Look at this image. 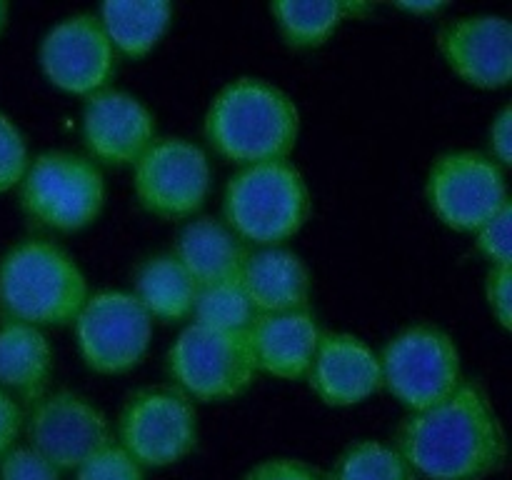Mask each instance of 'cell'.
<instances>
[{"mask_svg":"<svg viewBox=\"0 0 512 480\" xmlns=\"http://www.w3.org/2000/svg\"><path fill=\"white\" fill-rule=\"evenodd\" d=\"M395 450L423 480H483L503 465L505 433L483 390L463 383L400 425Z\"/></svg>","mask_w":512,"mask_h":480,"instance_id":"1","label":"cell"},{"mask_svg":"<svg viewBox=\"0 0 512 480\" xmlns=\"http://www.w3.org/2000/svg\"><path fill=\"white\" fill-rule=\"evenodd\" d=\"M200 285L180 265L175 255L148 258L135 273V298L145 313L163 323H180L193 318Z\"/></svg>","mask_w":512,"mask_h":480,"instance_id":"21","label":"cell"},{"mask_svg":"<svg viewBox=\"0 0 512 480\" xmlns=\"http://www.w3.org/2000/svg\"><path fill=\"white\" fill-rule=\"evenodd\" d=\"M490 150L500 168H508L512 163V108L505 105L498 115H495L493 125H490Z\"/></svg>","mask_w":512,"mask_h":480,"instance_id":"32","label":"cell"},{"mask_svg":"<svg viewBox=\"0 0 512 480\" xmlns=\"http://www.w3.org/2000/svg\"><path fill=\"white\" fill-rule=\"evenodd\" d=\"M428 203L448 228L475 233L510 203L503 168L470 150L440 155L428 175Z\"/></svg>","mask_w":512,"mask_h":480,"instance_id":"11","label":"cell"},{"mask_svg":"<svg viewBox=\"0 0 512 480\" xmlns=\"http://www.w3.org/2000/svg\"><path fill=\"white\" fill-rule=\"evenodd\" d=\"M383 385L410 413L448 400L463 380L455 340L435 325H413L395 335L380 355Z\"/></svg>","mask_w":512,"mask_h":480,"instance_id":"5","label":"cell"},{"mask_svg":"<svg viewBox=\"0 0 512 480\" xmlns=\"http://www.w3.org/2000/svg\"><path fill=\"white\" fill-rule=\"evenodd\" d=\"M20 425H23V413H20L18 403L13 400V395L0 390V458L8 450H13L15 438L20 433Z\"/></svg>","mask_w":512,"mask_h":480,"instance_id":"33","label":"cell"},{"mask_svg":"<svg viewBox=\"0 0 512 480\" xmlns=\"http://www.w3.org/2000/svg\"><path fill=\"white\" fill-rule=\"evenodd\" d=\"M8 3H3V0H0V33H3V28H5V23H8Z\"/></svg>","mask_w":512,"mask_h":480,"instance_id":"35","label":"cell"},{"mask_svg":"<svg viewBox=\"0 0 512 480\" xmlns=\"http://www.w3.org/2000/svg\"><path fill=\"white\" fill-rule=\"evenodd\" d=\"M243 480H320V475L303 460L268 458L253 465Z\"/></svg>","mask_w":512,"mask_h":480,"instance_id":"31","label":"cell"},{"mask_svg":"<svg viewBox=\"0 0 512 480\" xmlns=\"http://www.w3.org/2000/svg\"><path fill=\"white\" fill-rule=\"evenodd\" d=\"M20 203L45 228L75 233L103 213L105 180L90 160L53 150L28 165L20 183Z\"/></svg>","mask_w":512,"mask_h":480,"instance_id":"7","label":"cell"},{"mask_svg":"<svg viewBox=\"0 0 512 480\" xmlns=\"http://www.w3.org/2000/svg\"><path fill=\"white\" fill-rule=\"evenodd\" d=\"M440 50L465 83L483 90L505 88L512 78V28L503 15H468L440 35Z\"/></svg>","mask_w":512,"mask_h":480,"instance_id":"15","label":"cell"},{"mask_svg":"<svg viewBox=\"0 0 512 480\" xmlns=\"http://www.w3.org/2000/svg\"><path fill=\"white\" fill-rule=\"evenodd\" d=\"M238 280L258 315L308 310L310 273L293 250L260 248L250 253Z\"/></svg>","mask_w":512,"mask_h":480,"instance_id":"18","label":"cell"},{"mask_svg":"<svg viewBox=\"0 0 512 480\" xmlns=\"http://www.w3.org/2000/svg\"><path fill=\"white\" fill-rule=\"evenodd\" d=\"M480 253L493 263V268H512V205H505L488 223L475 230Z\"/></svg>","mask_w":512,"mask_h":480,"instance_id":"28","label":"cell"},{"mask_svg":"<svg viewBox=\"0 0 512 480\" xmlns=\"http://www.w3.org/2000/svg\"><path fill=\"white\" fill-rule=\"evenodd\" d=\"M175 258L193 275L200 288L238 280L250 250L225 223L198 218L185 225L175 243Z\"/></svg>","mask_w":512,"mask_h":480,"instance_id":"19","label":"cell"},{"mask_svg":"<svg viewBox=\"0 0 512 480\" xmlns=\"http://www.w3.org/2000/svg\"><path fill=\"white\" fill-rule=\"evenodd\" d=\"M53 370V348L40 328L25 323L0 325V390L38 403Z\"/></svg>","mask_w":512,"mask_h":480,"instance_id":"20","label":"cell"},{"mask_svg":"<svg viewBox=\"0 0 512 480\" xmlns=\"http://www.w3.org/2000/svg\"><path fill=\"white\" fill-rule=\"evenodd\" d=\"M305 378L325 405L350 408L383 388L380 355L350 333H323Z\"/></svg>","mask_w":512,"mask_h":480,"instance_id":"16","label":"cell"},{"mask_svg":"<svg viewBox=\"0 0 512 480\" xmlns=\"http://www.w3.org/2000/svg\"><path fill=\"white\" fill-rule=\"evenodd\" d=\"M398 8L413 15H435L440 13V10H445V3H403L398 5Z\"/></svg>","mask_w":512,"mask_h":480,"instance_id":"34","label":"cell"},{"mask_svg":"<svg viewBox=\"0 0 512 480\" xmlns=\"http://www.w3.org/2000/svg\"><path fill=\"white\" fill-rule=\"evenodd\" d=\"M30 448L43 455L55 470H75L95 450L110 443L105 415L83 395H43L28 418Z\"/></svg>","mask_w":512,"mask_h":480,"instance_id":"13","label":"cell"},{"mask_svg":"<svg viewBox=\"0 0 512 480\" xmlns=\"http://www.w3.org/2000/svg\"><path fill=\"white\" fill-rule=\"evenodd\" d=\"M258 373H268L280 380H300L308 375L323 330L315 323L313 313L255 315L248 328Z\"/></svg>","mask_w":512,"mask_h":480,"instance_id":"17","label":"cell"},{"mask_svg":"<svg viewBox=\"0 0 512 480\" xmlns=\"http://www.w3.org/2000/svg\"><path fill=\"white\" fill-rule=\"evenodd\" d=\"M78 353L100 375H123L143 363L153 340V318L133 293L100 290L88 295L75 318Z\"/></svg>","mask_w":512,"mask_h":480,"instance_id":"8","label":"cell"},{"mask_svg":"<svg viewBox=\"0 0 512 480\" xmlns=\"http://www.w3.org/2000/svg\"><path fill=\"white\" fill-rule=\"evenodd\" d=\"M100 25L110 45L128 58H145L168 33L173 20V5L163 0H128V3H105L98 13Z\"/></svg>","mask_w":512,"mask_h":480,"instance_id":"22","label":"cell"},{"mask_svg":"<svg viewBox=\"0 0 512 480\" xmlns=\"http://www.w3.org/2000/svg\"><path fill=\"white\" fill-rule=\"evenodd\" d=\"M198 415L180 390H140L120 415V448L140 468H168L193 453Z\"/></svg>","mask_w":512,"mask_h":480,"instance_id":"9","label":"cell"},{"mask_svg":"<svg viewBox=\"0 0 512 480\" xmlns=\"http://www.w3.org/2000/svg\"><path fill=\"white\" fill-rule=\"evenodd\" d=\"M60 470H55L48 460L33 448H13L0 458V480H58Z\"/></svg>","mask_w":512,"mask_h":480,"instance_id":"29","label":"cell"},{"mask_svg":"<svg viewBox=\"0 0 512 480\" xmlns=\"http://www.w3.org/2000/svg\"><path fill=\"white\" fill-rule=\"evenodd\" d=\"M223 210L225 225L243 243L280 248L308 220L310 193L288 160L248 165L230 178Z\"/></svg>","mask_w":512,"mask_h":480,"instance_id":"4","label":"cell"},{"mask_svg":"<svg viewBox=\"0 0 512 480\" xmlns=\"http://www.w3.org/2000/svg\"><path fill=\"white\" fill-rule=\"evenodd\" d=\"M83 140L100 163L135 165L155 143V118L135 95L103 88L85 100Z\"/></svg>","mask_w":512,"mask_h":480,"instance_id":"14","label":"cell"},{"mask_svg":"<svg viewBox=\"0 0 512 480\" xmlns=\"http://www.w3.org/2000/svg\"><path fill=\"white\" fill-rule=\"evenodd\" d=\"M255 308L240 280L205 285L198 290L193 308V323L203 328L225 330V333H245L255 320Z\"/></svg>","mask_w":512,"mask_h":480,"instance_id":"24","label":"cell"},{"mask_svg":"<svg viewBox=\"0 0 512 480\" xmlns=\"http://www.w3.org/2000/svg\"><path fill=\"white\" fill-rule=\"evenodd\" d=\"M205 135L215 153L248 165L288 160L300 135V113L290 95L258 78L225 85L205 115Z\"/></svg>","mask_w":512,"mask_h":480,"instance_id":"2","label":"cell"},{"mask_svg":"<svg viewBox=\"0 0 512 480\" xmlns=\"http://www.w3.org/2000/svg\"><path fill=\"white\" fill-rule=\"evenodd\" d=\"M75 480H145L143 468L110 440L75 468Z\"/></svg>","mask_w":512,"mask_h":480,"instance_id":"26","label":"cell"},{"mask_svg":"<svg viewBox=\"0 0 512 480\" xmlns=\"http://www.w3.org/2000/svg\"><path fill=\"white\" fill-rule=\"evenodd\" d=\"M28 143L18 125L0 113V193L18 188L28 173Z\"/></svg>","mask_w":512,"mask_h":480,"instance_id":"27","label":"cell"},{"mask_svg":"<svg viewBox=\"0 0 512 480\" xmlns=\"http://www.w3.org/2000/svg\"><path fill=\"white\" fill-rule=\"evenodd\" d=\"M88 295L80 265L53 243L25 240L0 260L3 323H25L40 330L75 323Z\"/></svg>","mask_w":512,"mask_h":480,"instance_id":"3","label":"cell"},{"mask_svg":"<svg viewBox=\"0 0 512 480\" xmlns=\"http://www.w3.org/2000/svg\"><path fill=\"white\" fill-rule=\"evenodd\" d=\"M40 68L55 88L70 95H93L115 73V50L98 15L63 18L45 33L38 50Z\"/></svg>","mask_w":512,"mask_h":480,"instance_id":"12","label":"cell"},{"mask_svg":"<svg viewBox=\"0 0 512 480\" xmlns=\"http://www.w3.org/2000/svg\"><path fill=\"white\" fill-rule=\"evenodd\" d=\"M168 370L185 398L220 403L243 395L258 375L248 330L225 333L190 323L168 353Z\"/></svg>","mask_w":512,"mask_h":480,"instance_id":"6","label":"cell"},{"mask_svg":"<svg viewBox=\"0 0 512 480\" xmlns=\"http://www.w3.org/2000/svg\"><path fill=\"white\" fill-rule=\"evenodd\" d=\"M280 33L295 48L323 45L343 23L345 3H273L270 5Z\"/></svg>","mask_w":512,"mask_h":480,"instance_id":"23","label":"cell"},{"mask_svg":"<svg viewBox=\"0 0 512 480\" xmlns=\"http://www.w3.org/2000/svg\"><path fill=\"white\" fill-rule=\"evenodd\" d=\"M485 293H488V305H490V310H493L495 320L500 323V328L510 330V325H512V268H490Z\"/></svg>","mask_w":512,"mask_h":480,"instance_id":"30","label":"cell"},{"mask_svg":"<svg viewBox=\"0 0 512 480\" xmlns=\"http://www.w3.org/2000/svg\"><path fill=\"white\" fill-rule=\"evenodd\" d=\"M210 178L208 153L200 145L185 138H163L135 160L133 185L148 213L178 220L203 208Z\"/></svg>","mask_w":512,"mask_h":480,"instance_id":"10","label":"cell"},{"mask_svg":"<svg viewBox=\"0 0 512 480\" xmlns=\"http://www.w3.org/2000/svg\"><path fill=\"white\" fill-rule=\"evenodd\" d=\"M333 480H415V475L393 445L358 440L338 458Z\"/></svg>","mask_w":512,"mask_h":480,"instance_id":"25","label":"cell"}]
</instances>
